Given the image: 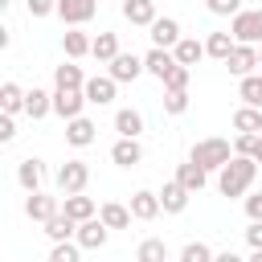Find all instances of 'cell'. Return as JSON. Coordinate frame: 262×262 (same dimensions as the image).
<instances>
[{"label":"cell","mask_w":262,"mask_h":262,"mask_svg":"<svg viewBox=\"0 0 262 262\" xmlns=\"http://www.w3.org/2000/svg\"><path fill=\"white\" fill-rule=\"evenodd\" d=\"M254 172H258V160H254V156H229V160L221 164L217 188H221L225 196H237V192H246V188L254 184Z\"/></svg>","instance_id":"1"},{"label":"cell","mask_w":262,"mask_h":262,"mask_svg":"<svg viewBox=\"0 0 262 262\" xmlns=\"http://www.w3.org/2000/svg\"><path fill=\"white\" fill-rule=\"evenodd\" d=\"M192 160H196V164H205V168H221V164L229 160V139H217V135L201 139V143L192 147Z\"/></svg>","instance_id":"2"},{"label":"cell","mask_w":262,"mask_h":262,"mask_svg":"<svg viewBox=\"0 0 262 262\" xmlns=\"http://www.w3.org/2000/svg\"><path fill=\"white\" fill-rule=\"evenodd\" d=\"M82 102H90L82 86H57V94H53V111H57L61 119H74V115L82 111Z\"/></svg>","instance_id":"3"},{"label":"cell","mask_w":262,"mask_h":262,"mask_svg":"<svg viewBox=\"0 0 262 262\" xmlns=\"http://www.w3.org/2000/svg\"><path fill=\"white\" fill-rule=\"evenodd\" d=\"M225 66H229V74H237V78H246L254 66H262V57H258V49L250 45V41H242V45H233V53L225 57Z\"/></svg>","instance_id":"4"},{"label":"cell","mask_w":262,"mask_h":262,"mask_svg":"<svg viewBox=\"0 0 262 262\" xmlns=\"http://www.w3.org/2000/svg\"><path fill=\"white\" fill-rule=\"evenodd\" d=\"M86 180H90V168H86L82 160H66V164H61V172H57L61 192H82V188H86Z\"/></svg>","instance_id":"5"},{"label":"cell","mask_w":262,"mask_h":262,"mask_svg":"<svg viewBox=\"0 0 262 262\" xmlns=\"http://www.w3.org/2000/svg\"><path fill=\"white\" fill-rule=\"evenodd\" d=\"M233 37L237 41H262V8H250V12H237L233 16Z\"/></svg>","instance_id":"6"},{"label":"cell","mask_w":262,"mask_h":262,"mask_svg":"<svg viewBox=\"0 0 262 262\" xmlns=\"http://www.w3.org/2000/svg\"><path fill=\"white\" fill-rule=\"evenodd\" d=\"M139 70H143V61L135 53H115L111 57V78L115 82H131V78H139Z\"/></svg>","instance_id":"7"},{"label":"cell","mask_w":262,"mask_h":262,"mask_svg":"<svg viewBox=\"0 0 262 262\" xmlns=\"http://www.w3.org/2000/svg\"><path fill=\"white\" fill-rule=\"evenodd\" d=\"M106 229H111V225H106L102 217H86V221L78 225V242L90 246V250H98V246L106 242Z\"/></svg>","instance_id":"8"},{"label":"cell","mask_w":262,"mask_h":262,"mask_svg":"<svg viewBox=\"0 0 262 262\" xmlns=\"http://www.w3.org/2000/svg\"><path fill=\"white\" fill-rule=\"evenodd\" d=\"M143 66H147V70H151V74H156V78L164 82V78H168V74L176 70V53H168L164 45H156V49H151V53L143 57Z\"/></svg>","instance_id":"9"},{"label":"cell","mask_w":262,"mask_h":262,"mask_svg":"<svg viewBox=\"0 0 262 262\" xmlns=\"http://www.w3.org/2000/svg\"><path fill=\"white\" fill-rule=\"evenodd\" d=\"M111 160L119 164V168H131V164H139L143 160V151H139V143H135V135H123L115 147H111Z\"/></svg>","instance_id":"10"},{"label":"cell","mask_w":262,"mask_h":262,"mask_svg":"<svg viewBox=\"0 0 262 262\" xmlns=\"http://www.w3.org/2000/svg\"><path fill=\"white\" fill-rule=\"evenodd\" d=\"M205 172H209V168H205V164H196V160L188 156V160H184V164L176 168V180H180L184 188H192V192H201V188H205Z\"/></svg>","instance_id":"11"},{"label":"cell","mask_w":262,"mask_h":262,"mask_svg":"<svg viewBox=\"0 0 262 262\" xmlns=\"http://www.w3.org/2000/svg\"><path fill=\"white\" fill-rule=\"evenodd\" d=\"M25 213H29L33 221H49V217L57 213V201H53V196H45L41 188H33V196L25 201Z\"/></svg>","instance_id":"12"},{"label":"cell","mask_w":262,"mask_h":262,"mask_svg":"<svg viewBox=\"0 0 262 262\" xmlns=\"http://www.w3.org/2000/svg\"><path fill=\"white\" fill-rule=\"evenodd\" d=\"M57 12H61V20H70V25H82V20L94 16V0H57Z\"/></svg>","instance_id":"13"},{"label":"cell","mask_w":262,"mask_h":262,"mask_svg":"<svg viewBox=\"0 0 262 262\" xmlns=\"http://www.w3.org/2000/svg\"><path fill=\"white\" fill-rule=\"evenodd\" d=\"M151 41L164 45V49L176 45V41H180V25H176L172 16H156V20H151Z\"/></svg>","instance_id":"14"},{"label":"cell","mask_w":262,"mask_h":262,"mask_svg":"<svg viewBox=\"0 0 262 262\" xmlns=\"http://www.w3.org/2000/svg\"><path fill=\"white\" fill-rule=\"evenodd\" d=\"M188 192H192V188H184L180 180H168V184H164V192H160V205H164L168 213H180V209L188 205Z\"/></svg>","instance_id":"15"},{"label":"cell","mask_w":262,"mask_h":262,"mask_svg":"<svg viewBox=\"0 0 262 262\" xmlns=\"http://www.w3.org/2000/svg\"><path fill=\"white\" fill-rule=\"evenodd\" d=\"M66 139H70L74 147H86V143L94 139V123H90V119H82V115H74V119L66 123Z\"/></svg>","instance_id":"16"},{"label":"cell","mask_w":262,"mask_h":262,"mask_svg":"<svg viewBox=\"0 0 262 262\" xmlns=\"http://www.w3.org/2000/svg\"><path fill=\"white\" fill-rule=\"evenodd\" d=\"M123 16L131 25H151L156 20V4L151 0H123Z\"/></svg>","instance_id":"17"},{"label":"cell","mask_w":262,"mask_h":262,"mask_svg":"<svg viewBox=\"0 0 262 262\" xmlns=\"http://www.w3.org/2000/svg\"><path fill=\"white\" fill-rule=\"evenodd\" d=\"M233 127H237V131H254V135H258V131H262V111H258L254 102L237 106V111H233Z\"/></svg>","instance_id":"18"},{"label":"cell","mask_w":262,"mask_h":262,"mask_svg":"<svg viewBox=\"0 0 262 262\" xmlns=\"http://www.w3.org/2000/svg\"><path fill=\"white\" fill-rule=\"evenodd\" d=\"M160 209H164V205H160V196H156V192H135V196H131V213H135L139 221H151Z\"/></svg>","instance_id":"19"},{"label":"cell","mask_w":262,"mask_h":262,"mask_svg":"<svg viewBox=\"0 0 262 262\" xmlns=\"http://www.w3.org/2000/svg\"><path fill=\"white\" fill-rule=\"evenodd\" d=\"M82 90H86V98H90V102H98V106H102V102H111V98H115V78H90Z\"/></svg>","instance_id":"20"},{"label":"cell","mask_w":262,"mask_h":262,"mask_svg":"<svg viewBox=\"0 0 262 262\" xmlns=\"http://www.w3.org/2000/svg\"><path fill=\"white\" fill-rule=\"evenodd\" d=\"M66 213L74 221H86V217H94V201L82 196V192H66Z\"/></svg>","instance_id":"21"},{"label":"cell","mask_w":262,"mask_h":262,"mask_svg":"<svg viewBox=\"0 0 262 262\" xmlns=\"http://www.w3.org/2000/svg\"><path fill=\"white\" fill-rule=\"evenodd\" d=\"M98 217H102V221H106L111 229H123V225H127V221H131L135 213H131V209H123L119 201H106V205L98 209Z\"/></svg>","instance_id":"22"},{"label":"cell","mask_w":262,"mask_h":262,"mask_svg":"<svg viewBox=\"0 0 262 262\" xmlns=\"http://www.w3.org/2000/svg\"><path fill=\"white\" fill-rule=\"evenodd\" d=\"M61 45H66V53H70V57H82V53H90V49H94V41H90L82 29H70V33L61 37Z\"/></svg>","instance_id":"23"},{"label":"cell","mask_w":262,"mask_h":262,"mask_svg":"<svg viewBox=\"0 0 262 262\" xmlns=\"http://www.w3.org/2000/svg\"><path fill=\"white\" fill-rule=\"evenodd\" d=\"M74 229H78V225H74V217H70V213H53V217L45 221V233H49L53 242H61V237H70Z\"/></svg>","instance_id":"24"},{"label":"cell","mask_w":262,"mask_h":262,"mask_svg":"<svg viewBox=\"0 0 262 262\" xmlns=\"http://www.w3.org/2000/svg\"><path fill=\"white\" fill-rule=\"evenodd\" d=\"M201 53H205V45H201V41H192V37H180V41H176V61L196 66V61H201Z\"/></svg>","instance_id":"25"},{"label":"cell","mask_w":262,"mask_h":262,"mask_svg":"<svg viewBox=\"0 0 262 262\" xmlns=\"http://www.w3.org/2000/svg\"><path fill=\"white\" fill-rule=\"evenodd\" d=\"M49 106H53V98H49L45 90H37V86H33V90H25V111H29L33 119H41Z\"/></svg>","instance_id":"26"},{"label":"cell","mask_w":262,"mask_h":262,"mask_svg":"<svg viewBox=\"0 0 262 262\" xmlns=\"http://www.w3.org/2000/svg\"><path fill=\"white\" fill-rule=\"evenodd\" d=\"M16 176H20V184H25L29 192H33V188H41V160H37V156L20 160V172H16Z\"/></svg>","instance_id":"27"},{"label":"cell","mask_w":262,"mask_h":262,"mask_svg":"<svg viewBox=\"0 0 262 262\" xmlns=\"http://www.w3.org/2000/svg\"><path fill=\"white\" fill-rule=\"evenodd\" d=\"M90 53H94L98 61H111V57L119 53V37H115V33H98V37H94V49H90Z\"/></svg>","instance_id":"28"},{"label":"cell","mask_w":262,"mask_h":262,"mask_svg":"<svg viewBox=\"0 0 262 262\" xmlns=\"http://www.w3.org/2000/svg\"><path fill=\"white\" fill-rule=\"evenodd\" d=\"M0 106H4L8 115L20 111V106H25V90H20L16 82H4V86H0Z\"/></svg>","instance_id":"29"},{"label":"cell","mask_w":262,"mask_h":262,"mask_svg":"<svg viewBox=\"0 0 262 262\" xmlns=\"http://www.w3.org/2000/svg\"><path fill=\"white\" fill-rule=\"evenodd\" d=\"M115 127H119V135H139L143 131V115L139 111H119L115 115Z\"/></svg>","instance_id":"30"},{"label":"cell","mask_w":262,"mask_h":262,"mask_svg":"<svg viewBox=\"0 0 262 262\" xmlns=\"http://www.w3.org/2000/svg\"><path fill=\"white\" fill-rule=\"evenodd\" d=\"M205 53H213V57H221V61H225V57L233 53V41H229V33H213V37L205 41Z\"/></svg>","instance_id":"31"},{"label":"cell","mask_w":262,"mask_h":262,"mask_svg":"<svg viewBox=\"0 0 262 262\" xmlns=\"http://www.w3.org/2000/svg\"><path fill=\"white\" fill-rule=\"evenodd\" d=\"M242 98L254 102V106H262V74H246L242 78Z\"/></svg>","instance_id":"32"},{"label":"cell","mask_w":262,"mask_h":262,"mask_svg":"<svg viewBox=\"0 0 262 262\" xmlns=\"http://www.w3.org/2000/svg\"><path fill=\"white\" fill-rule=\"evenodd\" d=\"M135 258H139V262H160V258H168V246L151 237V242H143V246L135 250Z\"/></svg>","instance_id":"33"},{"label":"cell","mask_w":262,"mask_h":262,"mask_svg":"<svg viewBox=\"0 0 262 262\" xmlns=\"http://www.w3.org/2000/svg\"><path fill=\"white\" fill-rule=\"evenodd\" d=\"M53 78H57V86H86V82H82V70H78V66H70V61H66V66H57V70H53Z\"/></svg>","instance_id":"34"},{"label":"cell","mask_w":262,"mask_h":262,"mask_svg":"<svg viewBox=\"0 0 262 262\" xmlns=\"http://www.w3.org/2000/svg\"><path fill=\"white\" fill-rule=\"evenodd\" d=\"M164 86H168V90H188V66H184V61H176V70L164 78Z\"/></svg>","instance_id":"35"},{"label":"cell","mask_w":262,"mask_h":262,"mask_svg":"<svg viewBox=\"0 0 262 262\" xmlns=\"http://www.w3.org/2000/svg\"><path fill=\"white\" fill-rule=\"evenodd\" d=\"M184 106H188V90H168V94H164V111H168V115H180Z\"/></svg>","instance_id":"36"},{"label":"cell","mask_w":262,"mask_h":262,"mask_svg":"<svg viewBox=\"0 0 262 262\" xmlns=\"http://www.w3.org/2000/svg\"><path fill=\"white\" fill-rule=\"evenodd\" d=\"M180 258H184V262H209V258H213V250H209V246H201V242H188V246L180 250Z\"/></svg>","instance_id":"37"},{"label":"cell","mask_w":262,"mask_h":262,"mask_svg":"<svg viewBox=\"0 0 262 262\" xmlns=\"http://www.w3.org/2000/svg\"><path fill=\"white\" fill-rule=\"evenodd\" d=\"M49 262H78V246H70L66 237L53 246V254H49Z\"/></svg>","instance_id":"38"},{"label":"cell","mask_w":262,"mask_h":262,"mask_svg":"<svg viewBox=\"0 0 262 262\" xmlns=\"http://www.w3.org/2000/svg\"><path fill=\"white\" fill-rule=\"evenodd\" d=\"M254 143H258V135H254V131H242V139H237V156H254Z\"/></svg>","instance_id":"39"},{"label":"cell","mask_w":262,"mask_h":262,"mask_svg":"<svg viewBox=\"0 0 262 262\" xmlns=\"http://www.w3.org/2000/svg\"><path fill=\"white\" fill-rule=\"evenodd\" d=\"M246 237H250V246H254V250H262V217H254V225L246 229Z\"/></svg>","instance_id":"40"},{"label":"cell","mask_w":262,"mask_h":262,"mask_svg":"<svg viewBox=\"0 0 262 262\" xmlns=\"http://www.w3.org/2000/svg\"><path fill=\"white\" fill-rule=\"evenodd\" d=\"M209 8L217 16H225V12H237V0H209Z\"/></svg>","instance_id":"41"},{"label":"cell","mask_w":262,"mask_h":262,"mask_svg":"<svg viewBox=\"0 0 262 262\" xmlns=\"http://www.w3.org/2000/svg\"><path fill=\"white\" fill-rule=\"evenodd\" d=\"M246 213H250V217H262V192L246 196Z\"/></svg>","instance_id":"42"},{"label":"cell","mask_w":262,"mask_h":262,"mask_svg":"<svg viewBox=\"0 0 262 262\" xmlns=\"http://www.w3.org/2000/svg\"><path fill=\"white\" fill-rule=\"evenodd\" d=\"M53 4H57V0H29V12H33V16H45Z\"/></svg>","instance_id":"43"},{"label":"cell","mask_w":262,"mask_h":262,"mask_svg":"<svg viewBox=\"0 0 262 262\" xmlns=\"http://www.w3.org/2000/svg\"><path fill=\"white\" fill-rule=\"evenodd\" d=\"M12 131H16V127H12V115L4 111V119H0V139H12Z\"/></svg>","instance_id":"44"},{"label":"cell","mask_w":262,"mask_h":262,"mask_svg":"<svg viewBox=\"0 0 262 262\" xmlns=\"http://www.w3.org/2000/svg\"><path fill=\"white\" fill-rule=\"evenodd\" d=\"M254 160L262 164V135H258V143H254Z\"/></svg>","instance_id":"45"},{"label":"cell","mask_w":262,"mask_h":262,"mask_svg":"<svg viewBox=\"0 0 262 262\" xmlns=\"http://www.w3.org/2000/svg\"><path fill=\"white\" fill-rule=\"evenodd\" d=\"M258 57H262V49H258Z\"/></svg>","instance_id":"46"}]
</instances>
